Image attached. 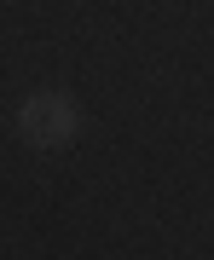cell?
I'll return each instance as SVG.
<instances>
[{"mask_svg": "<svg viewBox=\"0 0 214 260\" xmlns=\"http://www.w3.org/2000/svg\"><path fill=\"white\" fill-rule=\"evenodd\" d=\"M23 121H29V133H35V139H58V133L70 127V110H64L58 99H47V104L35 99V104L23 110Z\"/></svg>", "mask_w": 214, "mask_h": 260, "instance_id": "1", "label": "cell"}]
</instances>
